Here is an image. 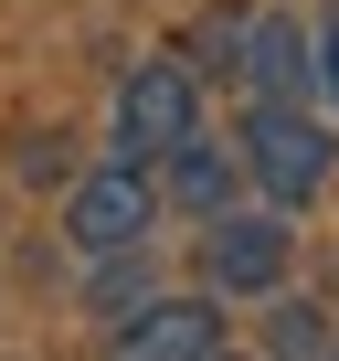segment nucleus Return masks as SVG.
<instances>
[{
	"instance_id": "nucleus-4",
	"label": "nucleus",
	"mask_w": 339,
	"mask_h": 361,
	"mask_svg": "<svg viewBox=\"0 0 339 361\" xmlns=\"http://www.w3.org/2000/svg\"><path fill=\"white\" fill-rule=\"evenodd\" d=\"M202 128V85H191V64H138L127 85H117V159H159L170 138H191Z\"/></svg>"
},
{
	"instance_id": "nucleus-1",
	"label": "nucleus",
	"mask_w": 339,
	"mask_h": 361,
	"mask_svg": "<svg viewBox=\"0 0 339 361\" xmlns=\"http://www.w3.org/2000/svg\"><path fill=\"white\" fill-rule=\"evenodd\" d=\"M328 159H339V138L297 96H255V117H244V180H255L265 202H307L318 180H328Z\"/></svg>"
},
{
	"instance_id": "nucleus-3",
	"label": "nucleus",
	"mask_w": 339,
	"mask_h": 361,
	"mask_svg": "<svg viewBox=\"0 0 339 361\" xmlns=\"http://www.w3.org/2000/svg\"><path fill=\"white\" fill-rule=\"evenodd\" d=\"M286 224L276 213H202V287L212 298H265V287H286Z\"/></svg>"
},
{
	"instance_id": "nucleus-6",
	"label": "nucleus",
	"mask_w": 339,
	"mask_h": 361,
	"mask_svg": "<svg viewBox=\"0 0 339 361\" xmlns=\"http://www.w3.org/2000/svg\"><path fill=\"white\" fill-rule=\"evenodd\" d=\"M234 75H244L255 96H307V75H318V43H307V22H286V11H244Z\"/></svg>"
},
{
	"instance_id": "nucleus-5",
	"label": "nucleus",
	"mask_w": 339,
	"mask_h": 361,
	"mask_svg": "<svg viewBox=\"0 0 339 361\" xmlns=\"http://www.w3.org/2000/svg\"><path fill=\"white\" fill-rule=\"evenodd\" d=\"M223 350V298H138L117 319V361H212Z\"/></svg>"
},
{
	"instance_id": "nucleus-8",
	"label": "nucleus",
	"mask_w": 339,
	"mask_h": 361,
	"mask_svg": "<svg viewBox=\"0 0 339 361\" xmlns=\"http://www.w3.org/2000/svg\"><path fill=\"white\" fill-rule=\"evenodd\" d=\"M265 350H286V361H297V350H328V319H318V308H297V298H286V308H276V319H265Z\"/></svg>"
},
{
	"instance_id": "nucleus-11",
	"label": "nucleus",
	"mask_w": 339,
	"mask_h": 361,
	"mask_svg": "<svg viewBox=\"0 0 339 361\" xmlns=\"http://www.w3.org/2000/svg\"><path fill=\"white\" fill-rule=\"evenodd\" d=\"M328 350H339V329H328Z\"/></svg>"
},
{
	"instance_id": "nucleus-2",
	"label": "nucleus",
	"mask_w": 339,
	"mask_h": 361,
	"mask_svg": "<svg viewBox=\"0 0 339 361\" xmlns=\"http://www.w3.org/2000/svg\"><path fill=\"white\" fill-rule=\"evenodd\" d=\"M148 224H159V192H148V170H138V159L85 170V180H75V202H64V234H75L85 266H96V255H148Z\"/></svg>"
},
{
	"instance_id": "nucleus-7",
	"label": "nucleus",
	"mask_w": 339,
	"mask_h": 361,
	"mask_svg": "<svg viewBox=\"0 0 339 361\" xmlns=\"http://www.w3.org/2000/svg\"><path fill=\"white\" fill-rule=\"evenodd\" d=\"M159 192L181 202V213H223V202L244 192V149H223V138H202V128L170 138V149H159Z\"/></svg>"
},
{
	"instance_id": "nucleus-9",
	"label": "nucleus",
	"mask_w": 339,
	"mask_h": 361,
	"mask_svg": "<svg viewBox=\"0 0 339 361\" xmlns=\"http://www.w3.org/2000/svg\"><path fill=\"white\" fill-rule=\"evenodd\" d=\"M22 170H32V180H75V159H64V138H22Z\"/></svg>"
},
{
	"instance_id": "nucleus-10",
	"label": "nucleus",
	"mask_w": 339,
	"mask_h": 361,
	"mask_svg": "<svg viewBox=\"0 0 339 361\" xmlns=\"http://www.w3.org/2000/svg\"><path fill=\"white\" fill-rule=\"evenodd\" d=\"M318 85H328V96H339V11H328V22H318Z\"/></svg>"
}]
</instances>
